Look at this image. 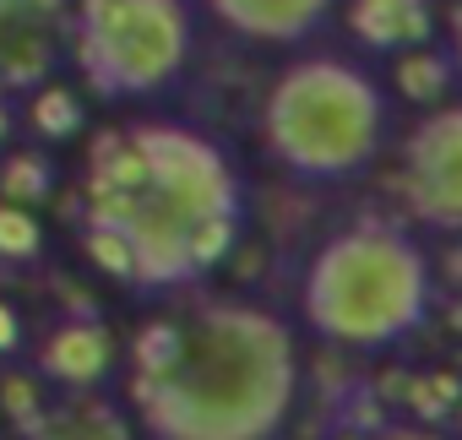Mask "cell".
Listing matches in <instances>:
<instances>
[{
    "label": "cell",
    "instance_id": "ac0fdd59",
    "mask_svg": "<svg viewBox=\"0 0 462 440\" xmlns=\"http://www.w3.org/2000/svg\"><path fill=\"white\" fill-rule=\"evenodd\" d=\"M12 131H17V109H12V93H0V147L12 142Z\"/></svg>",
    "mask_w": 462,
    "mask_h": 440
},
{
    "label": "cell",
    "instance_id": "7a4b0ae2",
    "mask_svg": "<svg viewBox=\"0 0 462 440\" xmlns=\"http://www.w3.org/2000/svg\"><path fill=\"white\" fill-rule=\"evenodd\" d=\"M294 397V326L251 299L163 310L125 348V408L147 440H278Z\"/></svg>",
    "mask_w": 462,
    "mask_h": 440
},
{
    "label": "cell",
    "instance_id": "3957f363",
    "mask_svg": "<svg viewBox=\"0 0 462 440\" xmlns=\"http://www.w3.org/2000/svg\"><path fill=\"white\" fill-rule=\"evenodd\" d=\"M430 299H435V272L424 245L408 229L381 224V217H365V224L332 234L300 278L305 326L321 343L354 353H375L419 332Z\"/></svg>",
    "mask_w": 462,
    "mask_h": 440
},
{
    "label": "cell",
    "instance_id": "2e32d148",
    "mask_svg": "<svg viewBox=\"0 0 462 440\" xmlns=\"http://www.w3.org/2000/svg\"><path fill=\"white\" fill-rule=\"evenodd\" d=\"M0 408H6V418L17 429L39 424V413H44V380L39 375H6V380H0Z\"/></svg>",
    "mask_w": 462,
    "mask_h": 440
},
{
    "label": "cell",
    "instance_id": "ffe728a7",
    "mask_svg": "<svg viewBox=\"0 0 462 440\" xmlns=\"http://www.w3.org/2000/svg\"><path fill=\"white\" fill-rule=\"evenodd\" d=\"M446 272H451V278L462 283V251H451V256H446Z\"/></svg>",
    "mask_w": 462,
    "mask_h": 440
},
{
    "label": "cell",
    "instance_id": "9a60e30c",
    "mask_svg": "<svg viewBox=\"0 0 462 440\" xmlns=\"http://www.w3.org/2000/svg\"><path fill=\"white\" fill-rule=\"evenodd\" d=\"M44 251V217L39 206L0 196V267H28Z\"/></svg>",
    "mask_w": 462,
    "mask_h": 440
},
{
    "label": "cell",
    "instance_id": "d6986e66",
    "mask_svg": "<svg viewBox=\"0 0 462 440\" xmlns=\"http://www.w3.org/2000/svg\"><path fill=\"white\" fill-rule=\"evenodd\" d=\"M451 66H457V77H462V6L451 12Z\"/></svg>",
    "mask_w": 462,
    "mask_h": 440
},
{
    "label": "cell",
    "instance_id": "9c48e42d",
    "mask_svg": "<svg viewBox=\"0 0 462 440\" xmlns=\"http://www.w3.org/2000/svg\"><path fill=\"white\" fill-rule=\"evenodd\" d=\"M201 6L223 33L262 44V50H289L327 28L337 0H201Z\"/></svg>",
    "mask_w": 462,
    "mask_h": 440
},
{
    "label": "cell",
    "instance_id": "8992f818",
    "mask_svg": "<svg viewBox=\"0 0 462 440\" xmlns=\"http://www.w3.org/2000/svg\"><path fill=\"white\" fill-rule=\"evenodd\" d=\"M408 206L435 229L462 234V104H435L402 147Z\"/></svg>",
    "mask_w": 462,
    "mask_h": 440
},
{
    "label": "cell",
    "instance_id": "ba28073f",
    "mask_svg": "<svg viewBox=\"0 0 462 440\" xmlns=\"http://www.w3.org/2000/svg\"><path fill=\"white\" fill-rule=\"evenodd\" d=\"M120 370V343L104 321H60L33 348V375L55 391H104Z\"/></svg>",
    "mask_w": 462,
    "mask_h": 440
},
{
    "label": "cell",
    "instance_id": "e0dca14e",
    "mask_svg": "<svg viewBox=\"0 0 462 440\" xmlns=\"http://www.w3.org/2000/svg\"><path fill=\"white\" fill-rule=\"evenodd\" d=\"M17 353H28V321L12 299H0V364L17 359Z\"/></svg>",
    "mask_w": 462,
    "mask_h": 440
},
{
    "label": "cell",
    "instance_id": "5bb4252c",
    "mask_svg": "<svg viewBox=\"0 0 462 440\" xmlns=\"http://www.w3.org/2000/svg\"><path fill=\"white\" fill-rule=\"evenodd\" d=\"M55 190V163L44 147H23L0 163V196L23 201V206H44V196Z\"/></svg>",
    "mask_w": 462,
    "mask_h": 440
},
{
    "label": "cell",
    "instance_id": "4fadbf2b",
    "mask_svg": "<svg viewBox=\"0 0 462 440\" xmlns=\"http://www.w3.org/2000/svg\"><path fill=\"white\" fill-rule=\"evenodd\" d=\"M23 98H28V104H23V120H28V131H33L44 147L82 136V120H88V109H82V93H77L71 82H55V77H44V82H39V87H28Z\"/></svg>",
    "mask_w": 462,
    "mask_h": 440
},
{
    "label": "cell",
    "instance_id": "8fae6325",
    "mask_svg": "<svg viewBox=\"0 0 462 440\" xmlns=\"http://www.w3.org/2000/svg\"><path fill=\"white\" fill-rule=\"evenodd\" d=\"M23 440H136V424L104 391H66V402L44 408Z\"/></svg>",
    "mask_w": 462,
    "mask_h": 440
},
{
    "label": "cell",
    "instance_id": "52a82bcc",
    "mask_svg": "<svg viewBox=\"0 0 462 440\" xmlns=\"http://www.w3.org/2000/svg\"><path fill=\"white\" fill-rule=\"evenodd\" d=\"M66 0H0V93H28L66 55Z\"/></svg>",
    "mask_w": 462,
    "mask_h": 440
},
{
    "label": "cell",
    "instance_id": "277c9868",
    "mask_svg": "<svg viewBox=\"0 0 462 440\" xmlns=\"http://www.w3.org/2000/svg\"><path fill=\"white\" fill-rule=\"evenodd\" d=\"M262 142L294 179H354L386 142V87L354 55L310 50L273 77L262 98Z\"/></svg>",
    "mask_w": 462,
    "mask_h": 440
},
{
    "label": "cell",
    "instance_id": "44dd1931",
    "mask_svg": "<svg viewBox=\"0 0 462 440\" xmlns=\"http://www.w3.org/2000/svg\"><path fill=\"white\" fill-rule=\"evenodd\" d=\"M386 440H435V435H424V429H397V435H386Z\"/></svg>",
    "mask_w": 462,
    "mask_h": 440
},
{
    "label": "cell",
    "instance_id": "5b68a950",
    "mask_svg": "<svg viewBox=\"0 0 462 440\" xmlns=\"http://www.w3.org/2000/svg\"><path fill=\"white\" fill-rule=\"evenodd\" d=\"M77 82L104 104H142L169 93L196 50L190 0H77L66 17Z\"/></svg>",
    "mask_w": 462,
    "mask_h": 440
},
{
    "label": "cell",
    "instance_id": "30bf717a",
    "mask_svg": "<svg viewBox=\"0 0 462 440\" xmlns=\"http://www.w3.org/2000/svg\"><path fill=\"white\" fill-rule=\"evenodd\" d=\"M348 39L370 55H397L408 44H424L435 33V6L430 0H348Z\"/></svg>",
    "mask_w": 462,
    "mask_h": 440
},
{
    "label": "cell",
    "instance_id": "6da1fadb",
    "mask_svg": "<svg viewBox=\"0 0 462 440\" xmlns=\"http://www.w3.org/2000/svg\"><path fill=\"white\" fill-rule=\"evenodd\" d=\"M245 234V185L228 152L180 120H136L93 136L77 185L82 256L142 294L212 278Z\"/></svg>",
    "mask_w": 462,
    "mask_h": 440
},
{
    "label": "cell",
    "instance_id": "7c38bea8",
    "mask_svg": "<svg viewBox=\"0 0 462 440\" xmlns=\"http://www.w3.org/2000/svg\"><path fill=\"white\" fill-rule=\"evenodd\" d=\"M451 77H457L451 50H440V44H430V39L392 55V87H397V98H408V104H419V109H435V104L451 93Z\"/></svg>",
    "mask_w": 462,
    "mask_h": 440
}]
</instances>
